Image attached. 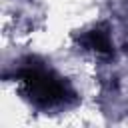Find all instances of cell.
Here are the masks:
<instances>
[{
	"mask_svg": "<svg viewBox=\"0 0 128 128\" xmlns=\"http://www.w3.org/2000/svg\"><path fill=\"white\" fill-rule=\"evenodd\" d=\"M16 78L22 86L24 96L38 108H54L58 104H64L72 96L70 86L62 78L38 64L20 68Z\"/></svg>",
	"mask_w": 128,
	"mask_h": 128,
	"instance_id": "obj_1",
	"label": "cell"
},
{
	"mask_svg": "<svg viewBox=\"0 0 128 128\" xmlns=\"http://www.w3.org/2000/svg\"><path fill=\"white\" fill-rule=\"evenodd\" d=\"M80 44H84L86 48L96 50V52H100V54H108V52H112V44H110L108 34H106L104 30H98V28L86 32L84 36H80Z\"/></svg>",
	"mask_w": 128,
	"mask_h": 128,
	"instance_id": "obj_2",
	"label": "cell"
}]
</instances>
